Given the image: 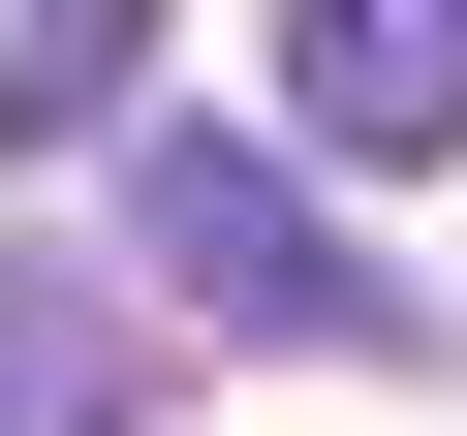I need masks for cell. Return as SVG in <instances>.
<instances>
[{
	"mask_svg": "<svg viewBox=\"0 0 467 436\" xmlns=\"http://www.w3.org/2000/svg\"><path fill=\"white\" fill-rule=\"evenodd\" d=\"M125 281L187 312V343H281V374H405V281L312 218V156H250V125H156L125 156Z\"/></svg>",
	"mask_w": 467,
	"mask_h": 436,
	"instance_id": "1",
	"label": "cell"
},
{
	"mask_svg": "<svg viewBox=\"0 0 467 436\" xmlns=\"http://www.w3.org/2000/svg\"><path fill=\"white\" fill-rule=\"evenodd\" d=\"M281 125L312 156H467V0H281Z\"/></svg>",
	"mask_w": 467,
	"mask_h": 436,
	"instance_id": "2",
	"label": "cell"
},
{
	"mask_svg": "<svg viewBox=\"0 0 467 436\" xmlns=\"http://www.w3.org/2000/svg\"><path fill=\"white\" fill-rule=\"evenodd\" d=\"M0 125H32V156H156V125H187V63L63 0V32H0Z\"/></svg>",
	"mask_w": 467,
	"mask_h": 436,
	"instance_id": "3",
	"label": "cell"
},
{
	"mask_svg": "<svg viewBox=\"0 0 467 436\" xmlns=\"http://www.w3.org/2000/svg\"><path fill=\"white\" fill-rule=\"evenodd\" d=\"M0 436H125V312H63V281H0Z\"/></svg>",
	"mask_w": 467,
	"mask_h": 436,
	"instance_id": "4",
	"label": "cell"
}]
</instances>
